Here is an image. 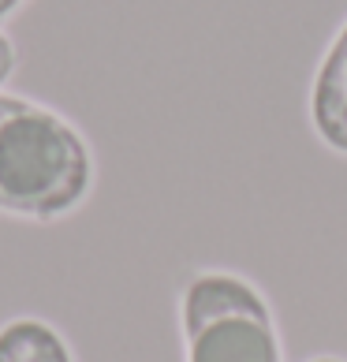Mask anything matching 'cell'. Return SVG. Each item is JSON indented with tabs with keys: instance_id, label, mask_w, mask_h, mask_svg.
<instances>
[{
	"instance_id": "1",
	"label": "cell",
	"mask_w": 347,
	"mask_h": 362,
	"mask_svg": "<svg viewBox=\"0 0 347 362\" xmlns=\"http://www.w3.org/2000/svg\"><path fill=\"white\" fill-rule=\"evenodd\" d=\"M90 187L93 153L78 127L37 101L0 93V213L60 221Z\"/></svg>"
},
{
	"instance_id": "2",
	"label": "cell",
	"mask_w": 347,
	"mask_h": 362,
	"mask_svg": "<svg viewBox=\"0 0 347 362\" xmlns=\"http://www.w3.org/2000/svg\"><path fill=\"white\" fill-rule=\"evenodd\" d=\"M187 362H284L273 310L250 280L235 273H194L180 295Z\"/></svg>"
},
{
	"instance_id": "3",
	"label": "cell",
	"mask_w": 347,
	"mask_h": 362,
	"mask_svg": "<svg viewBox=\"0 0 347 362\" xmlns=\"http://www.w3.org/2000/svg\"><path fill=\"white\" fill-rule=\"evenodd\" d=\"M310 116L314 127L332 150L347 153V23L336 34V42L329 45L322 68L314 78L310 93Z\"/></svg>"
},
{
	"instance_id": "4",
	"label": "cell",
	"mask_w": 347,
	"mask_h": 362,
	"mask_svg": "<svg viewBox=\"0 0 347 362\" xmlns=\"http://www.w3.org/2000/svg\"><path fill=\"white\" fill-rule=\"evenodd\" d=\"M0 362H75V355L49 321L11 317L0 325Z\"/></svg>"
},
{
	"instance_id": "5",
	"label": "cell",
	"mask_w": 347,
	"mask_h": 362,
	"mask_svg": "<svg viewBox=\"0 0 347 362\" xmlns=\"http://www.w3.org/2000/svg\"><path fill=\"white\" fill-rule=\"evenodd\" d=\"M11 75H16V45H11V37L0 30V86H4Z\"/></svg>"
},
{
	"instance_id": "6",
	"label": "cell",
	"mask_w": 347,
	"mask_h": 362,
	"mask_svg": "<svg viewBox=\"0 0 347 362\" xmlns=\"http://www.w3.org/2000/svg\"><path fill=\"white\" fill-rule=\"evenodd\" d=\"M23 4V0H0V19H8L11 16V11H16Z\"/></svg>"
},
{
	"instance_id": "7",
	"label": "cell",
	"mask_w": 347,
	"mask_h": 362,
	"mask_svg": "<svg viewBox=\"0 0 347 362\" xmlns=\"http://www.w3.org/2000/svg\"><path fill=\"white\" fill-rule=\"evenodd\" d=\"M314 362H343V358H332V355H322V358H314Z\"/></svg>"
}]
</instances>
